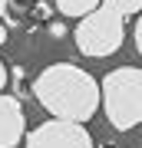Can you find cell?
<instances>
[{
  "instance_id": "obj_1",
  "label": "cell",
  "mask_w": 142,
  "mask_h": 148,
  "mask_svg": "<svg viewBox=\"0 0 142 148\" xmlns=\"http://www.w3.org/2000/svg\"><path fill=\"white\" fill-rule=\"evenodd\" d=\"M33 95L53 119L89 122L103 102V82L73 63H53L33 79Z\"/></svg>"
},
{
  "instance_id": "obj_2",
  "label": "cell",
  "mask_w": 142,
  "mask_h": 148,
  "mask_svg": "<svg viewBox=\"0 0 142 148\" xmlns=\"http://www.w3.org/2000/svg\"><path fill=\"white\" fill-rule=\"evenodd\" d=\"M103 109L112 128L129 132L142 122V69L119 66L103 79Z\"/></svg>"
},
{
  "instance_id": "obj_3",
  "label": "cell",
  "mask_w": 142,
  "mask_h": 148,
  "mask_svg": "<svg viewBox=\"0 0 142 148\" xmlns=\"http://www.w3.org/2000/svg\"><path fill=\"white\" fill-rule=\"evenodd\" d=\"M73 36H76V49L83 56H93V59L112 56L122 46V36H126V16L103 3L93 13L79 16Z\"/></svg>"
},
{
  "instance_id": "obj_4",
  "label": "cell",
  "mask_w": 142,
  "mask_h": 148,
  "mask_svg": "<svg viewBox=\"0 0 142 148\" xmlns=\"http://www.w3.org/2000/svg\"><path fill=\"white\" fill-rule=\"evenodd\" d=\"M26 148H93V135L86 132V122L50 119L26 135Z\"/></svg>"
},
{
  "instance_id": "obj_5",
  "label": "cell",
  "mask_w": 142,
  "mask_h": 148,
  "mask_svg": "<svg viewBox=\"0 0 142 148\" xmlns=\"http://www.w3.org/2000/svg\"><path fill=\"white\" fill-rule=\"evenodd\" d=\"M26 142V119L20 99L0 92V148H17Z\"/></svg>"
},
{
  "instance_id": "obj_6",
  "label": "cell",
  "mask_w": 142,
  "mask_h": 148,
  "mask_svg": "<svg viewBox=\"0 0 142 148\" xmlns=\"http://www.w3.org/2000/svg\"><path fill=\"white\" fill-rule=\"evenodd\" d=\"M53 3H56V10L66 13V16H86V13H93L96 7H103V0H53Z\"/></svg>"
},
{
  "instance_id": "obj_7",
  "label": "cell",
  "mask_w": 142,
  "mask_h": 148,
  "mask_svg": "<svg viewBox=\"0 0 142 148\" xmlns=\"http://www.w3.org/2000/svg\"><path fill=\"white\" fill-rule=\"evenodd\" d=\"M106 7H112V10H119L122 16H139L142 13V0H103Z\"/></svg>"
},
{
  "instance_id": "obj_8",
  "label": "cell",
  "mask_w": 142,
  "mask_h": 148,
  "mask_svg": "<svg viewBox=\"0 0 142 148\" xmlns=\"http://www.w3.org/2000/svg\"><path fill=\"white\" fill-rule=\"evenodd\" d=\"M50 10H53L50 3H37V10H33V16H37V20H50V16H53Z\"/></svg>"
},
{
  "instance_id": "obj_9",
  "label": "cell",
  "mask_w": 142,
  "mask_h": 148,
  "mask_svg": "<svg viewBox=\"0 0 142 148\" xmlns=\"http://www.w3.org/2000/svg\"><path fill=\"white\" fill-rule=\"evenodd\" d=\"M132 36H136V49H139V56H142V13H139V20H136V30H132Z\"/></svg>"
},
{
  "instance_id": "obj_10",
  "label": "cell",
  "mask_w": 142,
  "mask_h": 148,
  "mask_svg": "<svg viewBox=\"0 0 142 148\" xmlns=\"http://www.w3.org/2000/svg\"><path fill=\"white\" fill-rule=\"evenodd\" d=\"M3 86H7V63L0 59V89H3Z\"/></svg>"
},
{
  "instance_id": "obj_11",
  "label": "cell",
  "mask_w": 142,
  "mask_h": 148,
  "mask_svg": "<svg viewBox=\"0 0 142 148\" xmlns=\"http://www.w3.org/2000/svg\"><path fill=\"white\" fill-rule=\"evenodd\" d=\"M7 3H10V0H0V16L7 13Z\"/></svg>"
},
{
  "instance_id": "obj_12",
  "label": "cell",
  "mask_w": 142,
  "mask_h": 148,
  "mask_svg": "<svg viewBox=\"0 0 142 148\" xmlns=\"http://www.w3.org/2000/svg\"><path fill=\"white\" fill-rule=\"evenodd\" d=\"M0 43H7V30H3V23H0Z\"/></svg>"
}]
</instances>
